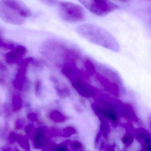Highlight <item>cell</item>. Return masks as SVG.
<instances>
[{
  "label": "cell",
  "mask_w": 151,
  "mask_h": 151,
  "mask_svg": "<svg viewBox=\"0 0 151 151\" xmlns=\"http://www.w3.org/2000/svg\"><path fill=\"white\" fill-rule=\"evenodd\" d=\"M26 51V48L23 46L17 45L6 55V58L9 61H14L24 56Z\"/></svg>",
  "instance_id": "8992f818"
},
{
  "label": "cell",
  "mask_w": 151,
  "mask_h": 151,
  "mask_svg": "<svg viewBox=\"0 0 151 151\" xmlns=\"http://www.w3.org/2000/svg\"><path fill=\"white\" fill-rule=\"evenodd\" d=\"M93 14L103 17L118 9V6L109 0H78Z\"/></svg>",
  "instance_id": "3957f363"
},
{
  "label": "cell",
  "mask_w": 151,
  "mask_h": 151,
  "mask_svg": "<svg viewBox=\"0 0 151 151\" xmlns=\"http://www.w3.org/2000/svg\"><path fill=\"white\" fill-rule=\"evenodd\" d=\"M0 18L6 22L14 25H22L25 22V18L1 1H0Z\"/></svg>",
  "instance_id": "277c9868"
},
{
  "label": "cell",
  "mask_w": 151,
  "mask_h": 151,
  "mask_svg": "<svg viewBox=\"0 0 151 151\" xmlns=\"http://www.w3.org/2000/svg\"><path fill=\"white\" fill-rule=\"evenodd\" d=\"M45 5H47L50 6H53L57 4V0H39Z\"/></svg>",
  "instance_id": "ba28073f"
},
{
  "label": "cell",
  "mask_w": 151,
  "mask_h": 151,
  "mask_svg": "<svg viewBox=\"0 0 151 151\" xmlns=\"http://www.w3.org/2000/svg\"><path fill=\"white\" fill-rule=\"evenodd\" d=\"M76 32L87 41L112 51H118L120 45L114 37L108 31L92 24H84L76 28Z\"/></svg>",
  "instance_id": "6da1fadb"
},
{
  "label": "cell",
  "mask_w": 151,
  "mask_h": 151,
  "mask_svg": "<svg viewBox=\"0 0 151 151\" xmlns=\"http://www.w3.org/2000/svg\"><path fill=\"white\" fill-rule=\"evenodd\" d=\"M18 12L24 18L31 16V11L21 0H0Z\"/></svg>",
  "instance_id": "5b68a950"
},
{
  "label": "cell",
  "mask_w": 151,
  "mask_h": 151,
  "mask_svg": "<svg viewBox=\"0 0 151 151\" xmlns=\"http://www.w3.org/2000/svg\"><path fill=\"white\" fill-rule=\"evenodd\" d=\"M16 45L14 43L4 38L0 33V48L11 50Z\"/></svg>",
  "instance_id": "52a82bcc"
},
{
  "label": "cell",
  "mask_w": 151,
  "mask_h": 151,
  "mask_svg": "<svg viewBox=\"0 0 151 151\" xmlns=\"http://www.w3.org/2000/svg\"><path fill=\"white\" fill-rule=\"evenodd\" d=\"M59 14L64 22L76 23L83 21L85 14L82 8L79 5L68 1L58 3Z\"/></svg>",
  "instance_id": "7a4b0ae2"
}]
</instances>
